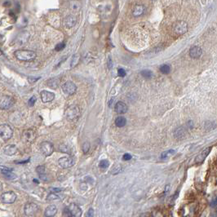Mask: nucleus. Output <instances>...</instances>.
Wrapping results in <instances>:
<instances>
[{
    "label": "nucleus",
    "mask_w": 217,
    "mask_h": 217,
    "mask_svg": "<svg viewBox=\"0 0 217 217\" xmlns=\"http://www.w3.org/2000/svg\"><path fill=\"white\" fill-rule=\"evenodd\" d=\"M14 55L17 59L22 61H32L36 58V53L30 50H25V49H21L17 50L14 52Z\"/></svg>",
    "instance_id": "nucleus-1"
},
{
    "label": "nucleus",
    "mask_w": 217,
    "mask_h": 217,
    "mask_svg": "<svg viewBox=\"0 0 217 217\" xmlns=\"http://www.w3.org/2000/svg\"><path fill=\"white\" fill-rule=\"evenodd\" d=\"M80 115H81L80 108L76 105L69 106L65 110V118L69 122H75L76 120L79 119Z\"/></svg>",
    "instance_id": "nucleus-2"
},
{
    "label": "nucleus",
    "mask_w": 217,
    "mask_h": 217,
    "mask_svg": "<svg viewBox=\"0 0 217 217\" xmlns=\"http://www.w3.org/2000/svg\"><path fill=\"white\" fill-rule=\"evenodd\" d=\"M172 31L176 35H182L188 31V25L184 21H178L173 24Z\"/></svg>",
    "instance_id": "nucleus-3"
},
{
    "label": "nucleus",
    "mask_w": 217,
    "mask_h": 217,
    "mask_svg": "<svg viewBox=\"0 0 217 217\" xmlns=\"http://www.w3.org/2000/svg\"><path fill=\"white\" fill-rule=\"evenodd\" d=\"M13 135V131L11 127L7 124H2L0 126V136L3 140H8Z\"/></svg>",
    "instance_id": "nucleus-4"
},
{
    "label": "nucleus",
    "mask_w": 217,
    "mask_h": 217,
    "mask_svg": "<svg viewBox=\"0 0 217 217\" xmlns=\"http://www.w3.org/2000/svg\"><path fill=\"white\" fill-rule=\"evenodd\" d=\"M39 206L33 202H29L25 205L24 213L27 216H34L39 212Z\"/></svg>",
    "instance_id": "nucleus-5"
},
{
    "label": "nucleus",
    "mask_w": 217,
    "mask_h": 217,
    "mask_svg": "<svg viewBox=\"0 0 217 217\" xmlns=\"http://www.w3.org/2000/svg\"><path fill=\"white\" fill-rule=\"evenodd\" d=\"M36 137H37V134H36V132L34 130L27 129V130L23 131L21 139H22V140L25 143L31 144V143H33L36 140Z\"/></svg>",
    "instance_id": "nucleus-6"
},
{
    "label": "nucleus",
    "mask_w": 217,
    "mask_h": 217,
    "mask_svg": "<svg viewBox=\"0 0 217 217\" xmlns=\"http://www.w3.org/2000/svg\"><path fill=\"white\" fill-rule=\"evenodd\" d=\"M39 148L41 153L43 154L44 156H46V157L50 156L53 153V151H54V146L49 141H43V142L40 144Z\"/></svg>",
    "instance_id": "nucleus-7"
},
{
    "label": "nucleus",
    "mask_w": 217,
    "mask_h": 217,
    "mask_svg": "<svg viewBox=\"0 0 217 217\" xmlns=\"http://www.w3.org/2000/svg\"><path fill=\"white\" fill-rule=\"evenodd\" d=\"M17 199V194L13 191H7L1 195V202L4 204H11Z\"/></svg>",
    "instance_id": "nucleus-8"
},
{
    "label": "nucleus",
    "mask_w": 217,
    "mask_h": 217,
    "mask_svg": "<svg viewBox=\"0 0 217 217\" xmlns=\"http://www.w3.org/2000/svg\"><path fill=\"white\" fill-rule=\"evenodd\" d=\"M14 99L10 96H2L0 101V108L1 109H8L13 105Z\"/></svg>",
    "instance_id": "nucleus-9"
},
{
    "label": "nucleus",
    "mask_w": 217,
    "mask_h": 217,
    "mask_svg": "<svg viewBox=\"0 0 217 217\" xmlns=\"http://www.w3.org/2000/svg\"><path fill=\"white\" fill-rule=\"evenodd\" d=\"M62 90L65 94L71 96L75 93V91L77 90V87L74 84L73 82L68 81L66 83H65L62 86Z\"/></svg>",
    "instance_id": "nucleus-10"
},
{
    "label": "nucleus",
    "mask_w": 217,
    "mask_h": 217,
    "mask_svg": "<svg viewBox=\"0 0 217 217\" xmlns=\"http://www.w3.org/2000/svg\"><path fill=\"white\" fill-rule=\"evenodd\" d=\"M58 164L64 169H66L74 165V162L71 157H62L58 160Z\"/></svg>",
    "instance_id": "nucleus-11"
},
{
    "label": "nucleus",
    "mask_w": 217,
    "mask_h": 217,
    "mask_svg": "<svg viewBox=\"0 0 217 217\" xmlns=\"http://www.w3.org/2000/svg\"><path fill=\"white\" fill-rule=\"evenodd\" d=\"M41 100L43 103H48L52 101L55 98V94L51 91H42L40 93Z\"/></svg>",
    "instance_id": "nucleus-12"
},
{
    "label": "nucleus",
    "mask_w": 217,
    "mask_h": 217,
    "mask_svg": "<svg viewBox=\"0 0 217 217\" xmlns=\"http://www.w3.org/2000/svg\"><path fill=\"white\" fill-rule=\"evenodd\" d=\"M1 173L5 176V178L9 179V180H13V179L17 178V175L12 171V169L7 167V166H1Z\"/></svg>",
    "instance_id": "nucleus-13"
},
{
    "label": "nucleus",
    "mask_w": 217,
    "mask_h": 217,
    "mask_svg": "<svg viewBox=\"0 0 217 217\" xmlns=\"http://www.w3.org/2000/svg\"><path fill=\"white\" fill-rule=\"evenodd\" d=\"M68 208L74 217L82 216L83 211H82V209L80 208L79 206H78L77 204H75V203H71V204L68 206Z\"/></svg>",
    "instance_id": "nucleus-14"
},
{
    "label": "nucleus",
    "mask_w": 217,
    "mask_h": 217,
    "mask_svg": "<svg viewBox=\"0 0 217 217\" xmlns=\"http://www.w3.org/2000/svg\"><path fill=\"white\" fill-rule=\"evenodd\" d=\"M211 150V147H208V148H206L205 149H203V150L197 156V158H196V159H195V162H196L197 163H202V162L206 158V157L208 156V154H210Z\"/></svg>",
    "instance_id": "nucleus-15"
},
{
    "label": "nucleus",
    "mask_w": 217,
    "mask_h": 217,
    "mask_svg": "<svg viewBox=\"0 0 217 217\" xmlns=\"http://www.w3.org/2000/svg\"><path fill=\"white\" fill-rule=\"evenodd\" d=\"M202 54V50L200 47L198 46H194L190 50H189V56L193 59H197L199 58Z\"/></svg>",
    "instance_id": "nucleus-16"
},
{
    "label": "nucleus",
    "mask_w": 217,
    "mask_h": 217,
    "mask_svg": "<svg viewBox=\"0 0 217 217\" xmlns=\"http://www.w3.org/2000/svg\"><path fill=\"white\" fill-rule=\"evenodd\" d=\"M115 111L116 113L119 114H125L127 112V109H128V107L127 105H126L125 103L122 102V101H118V102L116 103L115 105Z\"/></svg>",
    "instance_id": "nucleus-17"
},
{
    "label": "nucleus",
    "mask_w": 217,
    "mask_h": 217,
    "mask_svg": "<svg viewBox=\"0 0 217 217\" xmlns=\"http://www.w3.org/2000/svg\"><path fill=\"white\" fill-rule=\"evenodd\" d=\"M77 23V18L73 15H69L65 19V25L67 28H73Z\"/></svg>",
    "instance_id": "nucleus-18"
},
{
    "label": "nucleus",
    "mask_w": 217,
    "mask_h": 217,
    "mask_svg": "<svg viewBox=\"0 0 217 217\" xmlns=\"http://www.w3.org/2000/svg\"><path fill=\"white\" fill-rule=\"evenodd\" d=\"M57 213V208L55 205H49L45 209L44 211V216L45 217H53L56 216Z\"/></svg>",
    "instance_id": "nucleus-19"
},
{
    "label": "nucleus",
    "mask_w": 217,
    "mask_h": 217,
    "mask_svg": "<svg viewBox=\"0 0 217 217\" xmlns=\"http://www.w3.org/2000/svg\"><path fill=\"white\" fill-rule=\"evenodd\" d=\"M3 152L7 156H12L17 153V147L15 144H8L4 147Z\"/></svg>",
    "instance_id": "nucleus-20"
},
{
    "label": "nucleus",
    "mask_w": 217,
    "mask_h": 217,
    "mask_svg": "<svg viewBox=\"0 0 217 217\" xmlns=\"http://www.w3.org/2000/svg\"><path fill=\"white\" fill-rule=\"evenodd\" d=\"M145 11V7L144 6L141 4H138L134 7L133 10H132V14L134 17H140L144 14V12Z\"/></svg>",
    "instance_id": "nucleus-21"
},
{
    "label": "nucleus",
    "mask_w": 217,
    "mask_h": 217,
    "mask_svg": "<svg viewBox=\"0 0 217 217\" xmlns=\"http://www.w3.org/2000/svg\"><path fill=\"white\" fill-rule=\"evenodd\" d=\"M36 171L37 173L39 174V178L43 180H47V173H46V167L45 166L41 165L39 166L37 168H36Z\"/></svg>",
    "instance_id": "nucleus-22"
},
{
    "label": "nucleus",
    "mask_w": 217,
    "mask_h": 217,
    "mask_svg": "<svg viewBox=\"0 0 217 217\" xmlns=\"http://www.w3.org/2000/svg\"><path fill=\"white\" fill-rule=\"evenodd\" d=\"M60 79L58 78H51L47 81V85L51 89H57L59 87Z\"/></svg>",
    "instance_id": "nucleus-23"
},
{
    "label": "nucleus",
    "mask_w": 217,
    "mask_h": 217,
    "mask_svg": "<svg viewBox=\"0 0 217 217\" xmlns=\"http://www.w3.org/2000/svg\"><path fill=\"white\" fill-rule=\"evenodd\" d=\"M216 123L215 122H211V121H207V122H206L205 124H204V128H205L206 131H213L214 129L216 128Z\"/></svg>",
    "instance_id": "nucleus-24"
},
{
    "label": "nucleus",
    "mask_w": 217,
    "mask_h": 217,
    "mask_svg": "<svg viewBox=\"0 0 217 217\" xmlns=\"http://www.w3.org/2000/svg\"><path fill=\"white\" fill-rule=\"evenodd\" d=\"M80 61V55L79 53H76L74 54V56L72 57V59H71V62H70V67L71 68H74L75 66L78 65V64L79 62Z\"/></svg>",
    "instance_id": "nucleus-25"
},
{
    "label": "nucleus",
    "mask_w": 217,
    "mask_h": 217,
    "mask_svg": "<svg viewBox=\"0 0 217 217\" xmlns=\"http://www.w3.org/2000/svg\"><path fill=\"white\" fill-rule=\"evenodd\" d=\"M126 119L124 117L119 116L115 119V124L118 127H122L126 125Z\"/></svg>",
    "instance_id": "nucleus-26"
},
{
    "label": "nucleus",
    "mask_w": 217,
    "mask_h": 217,
    "mask_svg": "<svg viewBox=\"0 0 217 217\" xmlns=\"http://www.w3.org/2000/svg\"><path fill=\"white\" fill-rule=\"evenodd\" d=\"M175 136L176 137V138H182L185 136V130H184V128L182 127V126H180V127H179V128H177L176 130L175 131Z\"/></svg>",
    "instance_id": "nucleus-27"
},
{
    "label": "nucleus",
    "mask_w": 217,
    "mask_h": 217,
    "mask_svg": "<svg viewBox=\"0 0 217 217\" xmlns=\"http://www.w3.org/2000/svg\"><path fill=\"white\" fill-rule=\"evenodd\" d=\"M175 153H176V151H175L174 149H169V150H166V151L163 152L162 154H161V157H160V158H161L162 159H166V158H169L171 155H173Z\"/></svg>",
    "instance_id": "nucleus-28"
},
{
    "label": "nucleus",
    "mask_w": 217,
    "mask_h": 217,
    "mask_svg": "<svg viewBox=\"0 0 217 217\" xmlns=\"http://www.w3.org/2000/svg\"><path fill=\"white\" fill-rule=\"evenodd\" d=\"M159 69L160 71H161V73H162V74H168L171 72V67H170V65H166V64L161 65Z\"/></svg>",
    "instance_id": "nucleus-29"
},
{
    "label": "nucleus",
    "mask_w": 217,
    "mask_h": 217,
    "mask_svg": "<svg viewBox=\"0 0 217 217\" xmlns=\"http://www.w3.org/2000/svg\"><path fill=\"white\" fill-rule=\"evenodd\" d=\"M57 200H60V197L55 193L48 194L47 197V201H49V202H54V201H57Z\"/></svg>",
    "instance_id": "nucleus-30"
},
{
    "label": "nucleus",
    "mask_w": 217,
    "mask_h": 217,
    "mask_svg": "<svg viewBox=\"0 0 217 217\" xmlns=\"http://www.w3.org/2000/svg\"><path fill=\"white\" fill-rule=\"evenodd\" d=\"M108 166H109V162H108V160H101V162H100V164H99V166H100V168H101V169H106V168H108Z\"/></svg>",
    "instance_id": "nucleus-31"
},
{
    "label": "nucleus",
    "mask_w": 217,
    "mask_h": 217,
    "mask_svg": "<svg viewBox=\"0 0 217 217\" xmlns=\"http://www.w3.org/2000/svg\"><path fill=\"white\" fill-rule=\"evenodd\" d=\"M141 75H142L144 78H145V79H150L153 76V73L150 70H146L145 69V70L141 71Z\"/></svg>",
    "instance_id": "nucleus-32"
},
{
    "label": "nucleus",
    "mask_w": 217,
    "mask_h": 217,
    "mask_svg": "<svg viewBox=\"0 0 217 217\" xmlns=\"http://www.w3.org/2000/svg\"><path fill=\"white\" fill-rule=\"evenodd\" d=\"M82 149H83V152L84 154H87V153L89 151V149H90V144H89V142L86 141V142L83 143Z\"/></svg>",
    "instance_id": "nucleus-33"
},
{
    "label": "nucleus",
    "mask_w": 217,
    "mask_h": 217,
    "mask_svg": "<svg viewBox=\"0 0 217 217\" xmlns=\"http://www.w3.org/2000/svg\"><path fill=\"white\" fill-rule=\"evenodd\" d=\"M63 214H64V217H74L73 216V215L71 214V212L69 210L68 207H66V208L64 209Z\"/></svg>",
    "instance_id": "nucleus-34"
},
{
    "label": "nucleus",
    "mask_w": 217,
    "mask_h": 217,
    "mask_svg": "<svg viewBox=\"0 0 217 217\" xmlns=\"http://www.w3.org/2000/svg\"><path fill=\"white\" fill-rule=\"evenodd\" d=\"M210 206L213 207V208L217 207V197H215L211 199V201L210 202Z\"/></svg>",
    "instance_id": "nucleus-35"
},
{
    "label": "nucleus",
    "mask_w": 217,
    "mask_h": 217,
    "mask_svg": "<svg viewBox=\"0 0 217 217\" xmlns=\"http://www.w3.org/2000/svg\"><path fill=\"white\" fill-rule=\"evenodd\" d=\"M65 47V44L64 43H59V44H57V45L56 46L55 50L57 51H61V50H63Z\"/></svg>",
    "instance_id": "nucleus-36"
},
{
    "label": "nucleus",
    "mask_w": 217,
    "mask_h": 217,
    "mask_svg": "<svg viewBox=\"0 0 217 217\" xmlns=\"http://www.w3.org/2000/svg\"><path fill=\"white\" fill-rule=\"evenodd\" d=\"M85 217H94V210H93V208H89L88 209V211H87V213H86Z\"/></svg>",
    "instance_id": "nucleus-37"
},
{
    "label": "nucleus",
    "mask_w": 217,
    "mask_h": 217,
    "mask_svg": "<svg viewBox=\"0 0 217 217\" xmlns=\"http://www.w3.org/2000/svg\"><path fill=\"white\" fill-rule=\"evenodd\" d=\"M60 150L63 152V153H69V148L66 146V145H65V144H61V145H60Z\"/></svg>",
    "instance_id": "nucleus-38"
},
{
    "label": "nucleus",
    "mask_w": 217,
    "mask_h": 217,
    "mask_svg": "<svg viewBox=\"0 0 217 217\" xmlns=\"http://www.w3.org/2000/svg\"><path fill=\"white\" fill-rule=\"evenodd\" d=\"M36 100H37L36 97H35V96H33V97H31V98L29 100V101H28L29 105V106H33V105H34V103H35V101H36Z\"/></svg>",
    "instance_id": "nucleus-39"
},
{
    "label": "nucleus",
    "mask_w": 217,
    "mask_h": 217,
    "mask_svg": "<svg viewBox=\"0 0 217 217\" xmlns=\"http://www.w3.org/2000/svg\"><path fill=\"white\" fill-rule=\"evenodd\" d=\"M118 75L119 77L123 78V77H125L126 76V71L123 69H118Z\"/></svg>",
    "instance_id": "nucleus-40"
},
{
    "label": "nucleus",
    "mask_w": 217,
    "mask_h": 217,
    "mask_svg": "<svg viewBox=\"0 0 217 217\" xmlns=\"http://www.w3.org/2000/svg\"><path fill=\"white\" fill-rule=\"evenodd\" d=\"M39 79H40V77H37V78L28 77V81H29V83H35L36 81H38Z\"/></svg>",
    "instance_id": "nucleus-41"
},
{
    "label": "nucleus",
    "mask_w": 217,
    "mask_h": 217,
    "mask_svg": "<svg viewBox=\"0 0 217 217\" xmlns=\"http://www.w3.org/2000/svg\"><path fill=\"white\" fill-rule=\"evenodd\" d=\"M122 159L124 161H128V160L131 159V155L130 154H125L122 156Z\"/></svg>",
    "instance_id": "nucleus-42"
},
{
    "label": "nucleus",
    "mask_w": 217,
    "mask_h": 217,
    "mask_svg": "<svg viewBox=\"0 0 217 217\" xmlns=\"http://www.w3.org/2000/svg\"><path fill=\"white\" fill-rule=\"evenodd\" d=\"M51 191H53V192H61V191H62V188H52L51 189Z\"/></svg>",
    "instance_id": "nucleus-43"
},
{
    "label": "nucleus",
    "mask_w": 217,
    "mask_h": 217,
    "mask_svg": "<svg viewBox=\"0 0 217 217\" xmlns=\"http://www.w3.org/2000/svg\"><path fill=\"white\" fill-rule=\"evenodd\" d=\"M29 159L26 160V161H22V162H17V163H19V164H22V163H26V162H28Z\"/></svg>",
    "instance_id": "nucleus-44"
}]
</instances>
